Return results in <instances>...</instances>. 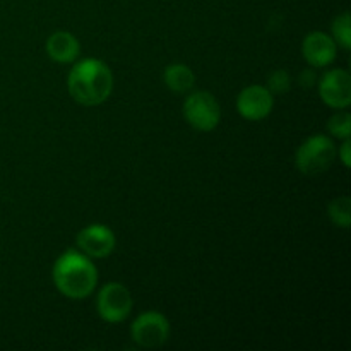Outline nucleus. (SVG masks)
<instances>
[{"label":"nucleus","mask_w":351,"mask_h":351,"mask_svg":"<svg viewBox=\"0 0 351 351\" xmlns=\"http://www.w3.org/2000/svg\"><path fill=\"white\" fill-rule=\"evenodd\" d=\"M302 84L305 86V88H308V86H312L314 84V81H315V74L314 72H311V71H305L304 74H302Z\"/></svg>","instance_id":"18"},{"label":"nucleus","mask_w":351,"mask_h":351,"mask_svg":"<svg viewBox=\"0 0 351 351\" xmlns=\"http://www.w3.org/2000/svg\"><path fill=\"white\" fill-rule=\"evenodd\" d=\"M336 154L338 149L332 139H329L328 136H312L298 147L295 154V165L304 175L315 177L332 167Z\"/></svg>","instance_id":"3"},{"label":"nucleus","mask_w":351,"mask_h":351,"mask_svg":"<svg viewBox=\"0 0 351 351\" xmlns=\"http://www.w3.org/2000/svg\"><path fill=\"white\" fill-rule=\"evenodd\" d=\"M81 45L69 31H57L47 40V53L57 64H72L79 57Z\"/></svg>","instance_id":"11"},{"label":"nucleus","mask_w":351,"mask_h":351,"mask_svg":"<svg viewBox=\"0 0 351 351\" xmlns=\"http://www.w3.org/2000/svg\"><path fill=\"white\" fill-rule=\"evenodd\" d=\"M274 106V95L266 86H247L240 95L237 96V110L240 115L250 122L264 120Z\"/></svg>","instance_id":"8"},{"label":"nucleus","mask_w":351,"mask_h":351,"mask_svg":"<svg viewBox=\"0 0 351 351\" xmlns=\"http://www.w3.org/2000/svg\"><path fill=\"white\" fill-rule=\"evenodd\" d=\"M165 84L170 91L177 93V95H184V93L192 91L195 84V75L187 65L184 64H171L165 69Z\"/></svg>","instance_id":"12"},{"label":"nucleus","mask_w":351,"mask_h":351,"mask_svg":"<svg viewBox=\"0 0 351 351\" xmlns=\"http://www.w3.org/2000/svg\"><path fill=\"white\" fill-rule=\"evenodd\" d=\"M77 250L89 259H103L115 250V233L106 225H89L82 228L75 237Z\"/></svg>","instance_id":"7"},{"label":"nucleus","mask_w":351,"mask_h":351,"mask_svg":"<svg viewBox=\"0 0 351 351\" xmlns=\"http://www.w3.org/2000/svg\"><path fill=\"white\" fill-rule=\"evenodd\" d=\"M350 139H345V143H343V146L339 147V151H338V156H339V160L343 161V165H345L346 168H350V165H351V158H350Z\"/></svg>","instance_id":"17"},{"label":"nucleus","mask_w":351,"mask_h":351,"mask_svg":"<svg viewBox=\"0 0 351 351\" xmlns=\"http://www.w3.org/2000/svg\"><path fill=\"white\" fill-rule=\"evenodd\" d=\"M332 40L345 50L351 48V17L350 12H343L332 21Z\"/></svg>","instance_id":"14"},{"label":"nucleus","mask_w":351,"mask_h":351,"mask_svg":"<svg viewBox=\"0 0 351 351\" xmlns=\"http://www.w3.org/2000/svg\"><path fill=\"white\" fill-rule=\"evenodd\" d=\"M67 88L79 105L98 106L112 95L113 74L103 60L84 58L69 72Z\"/></svg>","instance_id":"2"},{"label":"nucleus","mask_w":351,"mask_h":351,"mask_svg":"<svg viewBox=\"0 0 351 351\" xmlns=\"http://www.w3.org/2000/svg\"><path fill=\"white\" fill-rule=\"evenodd\" d=\"M184 119L199 132H211L221 120L219 103L211 93L194 91L184 101Z\"/></svg>","instance_id":"4"},{"label":"nucleus","mask_w":351,"mask_h":351,"mask_svg":"<svg viewBox=\"0 0 351 351\" xmlns=\"http://www.w3.org/2000/svg\"><path fill=\"white\" fill-rule=\"evenodd\" d=\"M267 89H269L273 95H285V93L290 91L291 88V77L287 71L280 69V71H274L273 74L267 77Z\"/></svg>","instance_id":"16"},{"label":"nucleus","mask_w":351,"mask_h":351,"mask_svg":"<svg viewBox=\"0 0 351 351\" xmlns=\"http://www.w3.org/2000/svg\"><path fill=\"white\" fill-rule=\"evenodd\" d=\"M329 132L338 139H350L351 137V115L348 112L336 113L328 122Z\"/></svg>","instance_id":"15"},{"label":"nucleus","mask_w":351,"mask_h":351,"mask_svg":"<svg viewBox=\"0 0 351 351\" xmlns=\"http://www.w3.org/2000/svg\"><path fill=\"white\" fill-rule=\"evenodd\" d=\"M319 95L328 106L345 110L351 105V79L343 69L328 71L319 81Z\"/></svg>","instance_id":"9"},{"label":"nucleus","mask_w":351,"mask_h":351,"mask_svg":"<svg viewBox=\"0 0 351 351\" xmlns=\"http://www.w3.org/2000/svg\"><path fill=\"white\" fill-rule=\"evenodd\" d=\"M302 53L312 67H328L338 55V45L329 34L322 33V31H314L305 36Z\"/></svg>","instance_id":"10"},{"label":"nucleus","mask_w":351,"mask_h":351,"mask_svg":"<svg viewBox=\"0 0 351 351\" xmlns=\"http://www.w3.org/2000/svg\"><path fill=\"white\" fill-rule=\"evenodd\" d=\"M130 336L141 348H160L168 341L170 322L160 312H144L130 326Z\"/></svg>","instance_id":"6"},{"label":"nucleus","mask_w":351,"mask_h":351,"mask_svg":"<svg viewBox=\"0 0 351 351\" xmlns=\"http://www.w3.org/2000/svg\"><path fill=\"white\" fill-rule=\"evenodd\" d=\"M53 283L64 297L71 300H84L98 283V271L93 261L81 250L69 249L55 261Z\"/></svg>","instance_id":"1"},{"label":"nucleus","mask_w":351,"mask_h":351,"mask_svg":"<svg viewBox=\"0 0 351 351\" xmlns=\"http://www.w3.org/2000/svg\"><path fill=\"white\" fill-rule=\"evenodd\" d=\"M328 216L332 221V225L339 226V228H350L351 225V199L348 195L343 197H336L329 202L328 206Z\"/></svg>","instance_id":"13"},{"label":"nucleus","mask_w":351,"mask_h":351,"mask_svg":"<svg viewBox=\"0 0 351 351\" xmlns=\"http://www.w3.org/2000/svg\"><path fill=\"white\" fill-rule=\"evenodd\" d=\"M132 307L134 300L129 288L123 287L122 283H117V281L105 285L98 293V300H96L99 317L110 324L125 321L132 312Z\"/></svg>","instance_id":"5"}]
</instances>
